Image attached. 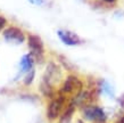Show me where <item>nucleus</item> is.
<instances>
[{
    "label": "nucleus",
    "mask_w": 124,
    "mask_h": 123,
    "mask_svg": "<svg viewBox=\"0 0 124 123\" xmlns=\"http://www.w3.org/2000/svg\"><path fill=\"white\" fill-rule=\"evenodd\" d=\"M33 79H34V71H33V70H31V71L29 72V74L26 75L24 83H25V84H31V83H32V81H33Z\"/></svg>",
    "instance_id": "obj_12"
},
{
    "label": "nucleus",
    "mask_w": 124,
    "mask_h": 123,
    "mask_svg": "<svg viewBox=\"0 0 124 123\" xmlns=\"http://www.w3.org/2000/svg\"><path fill=\"white\" fill-rule=\"evenodd\" d=\"M62 76H63V74H62V68L59 67V65H57L54 62H50L47 65V68H46L45 75H43V81L49 83L50 86L55 87L60 82Z\"/></svg>",
    "instance_id": "obj_4"
},
{
    "label": "nucleus",
    "mask_w": 124,
    "mask_h": 123,
    "mask_svg": "<svg viewBox=\"0 0 124 123\" xmlns=\"http://www.w3.org/2000/svg\"><path fill=\"white\" fill-rule=\"evenodd\" d=\"M65 106V95L59 93L58 96L51 99L47 108V117L50 121H54L59 117V115L63 112V108Z\"/></svg>",
    "instance_id": "obj_2"
},
{
    "label": "nucleus",
    "mask_w": 124,
    "mask_h": 123,
    "mask_svg": "<svg viewBox=\"0 0 124 123\" xmlns=\"http://www.w3.org/2000/svg\"><path fill=\"white\" fill-rule=\"evenodd\" d=\"M102 1L108 2V4H114V2H115V1H117V0H102Z\"/></svg>",
    "instance_id": "obj_18"
},
{
    "label": "nucleus",
    "mask_w": 124,
    "mask_h": 123,
    "mask_svg": "<svg viewBox=\"0 0 124 123\" xmlns=\"http://www.w3.org/2000/svg\"><path fill=\"white\" fill-rule=\"evenodd\" d=\"M76 123H84V121H83L82 119H79L78 121H76Z\"/></svg>",
    "instance_id": "obj_19"
},
{
    "label": "nucleus",
    "mask_w": 124,
    "mask_h": 123,
    "mask_svg": "<svg viewBox=\"0 0 124 123\" xmlns=\"http://www.w3.org/2000/svg\"><path fill=\"white\" fill-rule=\"evenodd\" d=\"M29 47L32 51V55L39 58V60H42L45 48H43V42L38 35H34V34L29 35Z\"/></svg>",
    "instance_id": "obj_5"
},
{
    "label": "nucleus",
    "mask_w": 124,
    "mask_h": 123,
    "mask_svg": "<svg viewBox=\"0 0 124 123\" xmlns=\"http://www.w3.org/2000/svg\"><path fill=\"white\" fill-rule=\"evenodd\" d=\"M57 34H58V37H59L60 40L63 41L65 45H67V46L80 45V43L82 42L81 38H80L76 33H74V32H71V31L58 30V31H57Z\"/></svg>",
    "instance_id": "obj_6"
},
{
    "label": "nucleus",
    "mask_w": 124,
    "mask_h": 123,
    "mask_svg": "<svg viewBox=\"0 0 124 123\" xmlns=\"http://www.w3.org/2000/svg\"><path fill=\"white\" fill-rule=\"evenodd\" d=\"M82 114L84 120L90 121V122L105 123L106 120H107V115H106L105 111L97 105L89 104L82 107Z\"/></svg>",
    "instance_id": "obj_1"
},
{
    "label": "nucleus",
    "mask_w": 124,
    "mask_h": 123,
    "mask_svg": "<svg viewBox=\"0 0 124 123\" xmlns=\"http://www.w3.org/2000/svg\"><path fill=\"white\" fill-rule=\"evenodd\" d=\"M116 123H124V115H122L121 117H118V120L116 121Z\"/></svg>",
    "instance_id": "obj_17"
},
{
    "label": "nucleus",
    "mask_w": 124,
    "mask_h": 123,
    "mask_svg": "<svg viewBox=\"0 0 124 123\" xmlns=\"http://www.w3.org/2000/svg\"><path fill=\"white\" fill-rule=\"evenodd\" d=\"M98 90L102 93V95H105L107 97L109 98H115V90H114V87L107 82L106 80H101V81L99 82V87H98Z\"/></svg>",
    "instance_id": "obj_9"
},
{
    "label": "nucleus",
    "mask_w": 124,
    "mask_h": 123,
    "mask_svg": "<svg viewBox=\"0 0 124 123\" xmlns=\"http://www.w3.org/2000/svg\"><path fill=\"white\" fill-rule=\"evenodd\" d=\"M21 71L22 72H30L33 66V55L32 54H27L25 56H23L21 60Z\"/></svg>",
    "instance_id": "obj_10"
},
{
    "label": "nucleus",
    "mask_w": 124,
    "mask_h": 123,
    "mask_svg": "<svg viewBox=\"0 0 124 123\" xmlns=\"http://www.w3.org/2000/svg\"><path fill=\"white\" fill-rule=\"evenodd\" d=\"M59 60L62 62V64L65 66V68H67V70H72V68H73V66L71 65V63H70L66 58H64L63 56H59Z\"/></svg>",
    "instance_id": "obj_13"
},
{
    "label": "nucleus",
    "mask_w": 124,
    "mask_h": 123,
    "mask_svg": "<svg viewBox=\"0 0 124 123\" xmlns=\"http://www.w3.org/2000/svg\"><path fill=\"white\" fill-rule=\"evenodd\" d=\"M29 1H31L32 4H34V5H42L45 1L43 0H29Z\"/></svg>",
    "instance_id": "obj_15"
},
{
    "label": "nucleus",
    "mask_w": 124,
    "mask_h": 123,
    "mask_svg": "<svg viewBox=\"0 0 124 123\" xmlns=\"http://www.w3.org/2000/svg\"><path fill=\"white\" fill-rule=\"evenodd\" d=\"M118 103H120V105L124 108V96H123V97H121L120 99H118Z\"/></svg>",
    "instance_id": "obj_16"
},
{
    "label": "nucleus",
    "mask_w": 124,
    "mask_h": 123,
    "mask_svg": "<svg viewBox=\"0 0 124 123\" xmlns=\"http://www.w3.org/2000/svg\"><path fill=\"white\" fill-rule=\"evenodd\" d=\"M83 90V83L78 76L75 75H68L65 79V81L62 84L60 88V93L63 95H70V93H74L76 95L78 92Z\"/></svg>",
    "instance_id": "obj_3"
},
{
    "label": "nucleus",
    "mask_w": 124,
    "mask_h": 123,
    "mask_svg": "<svg viewBox=\"0 0 124 123\" xmlns=\"http://www.w3.org/2000/svg\"><path fill=\"white\" fill-rule=\"evenodd\" d=\"M75 108H76L75 105L70 103V104L65 107L64 111H63L62 115L59 116V121H58V123H71L72 117H73L74 112H75Z\"/></svg>",
    "instance_id": "obj_8"
},
{
    "label": "nucleus",
    "mask_w": 124,
    "mask_h": 123,
    "mask_svg": "<svg viewBox=\"0 0 124 123\" xmlns=\"http://www.w3.org/2000/svg\"><path fill=\"white\" fill-rule=\"evenodd\" d=\"M4 37L6 38V40L10 41V42H17V43L23 42L25 39L23 32L17 27H8L7 30H5Z\"/></svg>",
    "instance_id": "obj_7"
},
{
    "label": "nucleus",
    "mask_w": 124,
    "mask_h": 123,
    "mask_svg": "<svg viewBox=\"0 0 124 123\" xmlns=\"http://www.w3.org/2000/svg\"><path fill=\"white\" fill-rule=\"evenodd\" d=\"M40 90L41 92L43 93V96L48 98H55V90H54V87L50 86L49 83L42 81L41 86H40Z\"/></svg>",
    "instance_id": "obj_11"
},
{
    "label": "nucleus",
    "mask_w": 124,
    "mask_h": 123,
    "mask_svg": "<svg viewBox=\"0 0 124 123\" xmlns=\"http://www.w3.org/2000/svg\"><path fill=\"white\" fill-rule=\"evenodd\" d=\"M5 25H6V18L2 17V16H0V30H1Z\"/></svg>",
    "instance_id": "obj_14"
}]
</instances>
